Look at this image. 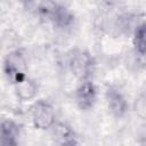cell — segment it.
<instances>
[{
	"label": "cell",
	"instance_id": "11",
	"mask_svg": "<svg viewBox=\"0 0 146 146\" xmlns=\"http://www.w3.org/2000/svg\"><path fill=\"white\" fill-rule=\"evenodd\" d=\"M19 2L24 6V7H30L33 3V0H19Z\"/></svg>",
	"mask_w": 146,
	"mask_h": 146
},
{
	"label": "cell",
	"instance_id": "4",
	"mask_svg": "<svg viewBox=\"0 0 146 146\" xmlns=\"http://www.w3.org/2000/svg\"><path fill=\"white\" fill-rule=\"evenodd\" d=\"M97 91L95 84L90 80H82L75 90V100L80 110L88 111L92 108L96 103Z\"/></svg>",
	"mask_w": 146,
	"mask_h": 146
},
{
	"label": "cell",
	"instance_id": "8",
	"mask_svg": "<svg viewBox=\"0 0 146 146\" xmlns=\"http://www.w3.org/2000/svg\"><path fill=\"white\" fill-rule=\"evenodd\" d=\"M59 27H67L74 22V15L66 7L56 3L47 17Z\"/></svg>",
	"mask_w": 146,
	"mask_h": 146
},
{
	"label": "cell",
	"instance_id": "6",
	"mask_svg": "<svg viewBox=\"0 0 146 146\" xmlns=\"http://www.w3.org/2000/svg\"><path fill=\"white\" fill-rule=\"evenodd\" d=\"M19 125L9 119L0 122V145L16 146L18 144Z\"/></svg>",
	"mask_w": 146,
	"mask_h": 146
},
{
	"label": "cell",
	"instance_id": "3",
	"mask_svg": "<svg viewBox=\"0 0 146 146\" xmlns=\"http://www.w3.org/2000/svg\"><path fill=\"white\" fill-rule=\"evenodd\" d=\"M31 116L33 125L39 130L51 128L55 123V112L52 105L44 99L36 100L31 107Z\"/></svg>",
	"mask_w": 146,
	"mask_h": 146
},
{
	"label": "cell",
	"instance_id": "7",
	"mask_svg": "<svg viewBox=\"0 0 146 146\" xmlns=\"http://www.w3.org/2000/svg\"><path fill=\"white\" fill-rule=\"evenodd\" d=\"M52 130H51V135L54 140L57 144L60 145H75L76 140H75V133L74 131L71 129V127H68L65 123H54L51 125Z\"/></svg>",
	"mask_w": 146,
	"mask_h": 146
},
{
	"label": "cell",
	"instance_id": "2",
	"mask_svg": "<svg viewBox=\"0 0 146 146\" xmlns=\"http://www.w3.org/2000/svg\"><path fill=\"white\" fill-rule=\"evenodd\" d=\"M68 67L71 72L81 80H87L92 74L95 62L91 55L81 49H74L68 55Z\"/></svg>",
	"mask_w": 146,
	"mask_h": 146
},
{
	"label": "cell",
	"instance_id": "9",
	"mask_svg": "<svg viewBox=\"0 0 146 146\" xmlns=\"http://www.w3.org/2000/svg\"><path fill=\"white\" fill-rule=\"evenodd\" d=\"M16 87V92H17V96L19 99L22 100H29V99H32L35 95H36V84L31 81L30 79H25L23 80L22 82L15 84Z\"/></svg>",
	"mask_w": 146,
	"mask_h": 146
},
{
	"label": "cell",
	"instance_id": "1",
	"mask_svg": "<svg viewBox=\"0 0 146 146\" xmlns=\"http://www.w3.org/2000/svg\"><path fill=\"white\" fill-rule=\"evenodd\" d=\"M3 72L8 80L14 84L19 83L27 78V64L22 50H13L6 56L3 62Z\"/></svg>",
	"mask_w": 146,
	"mask_h": 146
},
{
	"label": "cell",
	"instance_id": "5",
	"mask_svg": "<svg viewBox=\"0 0 146 146\" xmlns=\"http://www.w3.org/2000/svg\"><path fill=\"white\" fill-rule=\"evenodd\" d=\"M106 100H107V106L114 116L121 117L125 114L128 110V103L124 96L117 89L110 87L106 90Z\"/></svg>",
	"mask_w": 146,
	"mask_h": 146
},
{
	"label": "cell",
	"instance_id": "10",
	"mask_svg": "<svg viewBox=\"0 0 146 146\" xmlns=\"http://www.w3.org/2000/svg\"><path fill=\"white\" fill-rule=\"evenodd\" d=\"M133 44L136 47V50L144 56L145 55V24L141 23L139 26H137L135 34H133Z\"/></svg>",
	"mask_w": 146,
	"mask_h": 146
}]
</instances>
